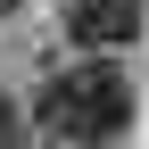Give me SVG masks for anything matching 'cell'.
Segmentation results:
<instances>
[{
    "label": "cell",
    "instance_id": "1",
    "mask_svg": "<svg viewBox=\"0 0 149 149\" xmlns=\"http://www.w3.org/2000/svg\"><path fill=\"white\" fill-rule=\"evenodd\" d=\"M33 133L50 141H83V149H116L133 133V83L116 58H91L74 74H50L42 100H33Z\"/></svg>",
    "mask_w": 149,
    "mask_h": 149
},
{
    "label": "cell",
    "instance_id": "2",
    "mask_svg": "<svg viewBox=\"0 0 149 149\" xmlns=\"http://www.w3.org/2000/svg\"><path fill=\"white\" fill-rule=\"evenodd\" d=\"M149 25V0H66V33L91 50V58H116V50H133Z\"/></svg>",
    "mask_w": 149,
    "mask_h": 149
},
{
    "label": "cell",
    "instance_id": "3",
    "mask_svg": "<svg viewBox=\"0 0 149 149\" xmlns=\"http://www.w3.org/2000/svg\"><path fill=\"white\" fill-rule=\"evenodd\" d=\"M25 141H33V124H25V116H17V108H8V100H0V149H25Z\"/></svg>",
    "mask_w": 149,
    "mask_h": 149
}]
</instances>
